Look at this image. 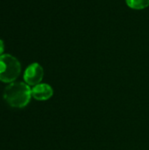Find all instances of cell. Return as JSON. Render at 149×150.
Returning <instances> with one entry per match:
<instances>
[{
  "instance_id": "cell-5",
  "label": "cell",
  "mask_w": 149,
  "mask_h": 150,
  "mask_svg": "<svg viewBox=\"0 0 149 150\" xmlns=\"http://www.w3.org/2000/svg\"><path fill=\"white\" fill-rule=\"evenodd\" d=\"M126 3L133 10H143L149 6V0H126Z\"/></svg>"
},
{
  "instance_id": "cell-6",
  "label": "cell",
  "mask_w": 149,
  "mask_h": 150,
  "mask_svg": "<svg viewBox=\"0 0 149 150\" xmlns=\"http://www.w3.org/2000/svg\"><path fill=\"white\" fill-rule=\"evenodd\" d=\"M4 50V41L0 39V56L3 54Z\"/></svg>"
},
{
  "instance_id": "cell-2",
  "label": "cell",
  "mask_w": 149,
  "mask_h": 150,
  "mask_svg": "<svg viewBox=\"0 0 149 150\" xmlns=\"http://www.w3.org/2000/svg\"><path fill=\"white\" fill-rule=\"evenodd\" d=\"M21 71L20 62L14 56L4 54L0 56V81L3 83H12Z\"/></svg>"
},
{
  "instance_id": "cell-1",
  "label": "cell",
  "mask_w": 149,
  "mask_h": 150,
  "mask_svg": "<svg viewBox=\"0 0 149 150\" xmlns=\"http://www.w3.org/2000/svg\"><path fill=\"white\" fill-rule=\"evenodd\" d=\"M4 99L11 107L23 108L32 98V89L25 83H11L4 91Z\"/></svg>"
},
{
  "instance_id": "cell-4",
  "label": "cell",
  "mask_w": 149,
  "mask_h": 150,
  "mask_svg": "<svg viewBox=\"0 0 149 150\" xmlns=\"http://www.w3.org/2000/svg\"><path fill=\"white\" fill-rule=\"evenodd\" d=\"M54 94L52 87L47 83H39L32 89V97L39 101L49 99Z\"/></svg>"
},
{
  "instance_id": "cell-3",
  "label": "cell",
  "mask_w": 149,
  "mask_h": 150,
  "mask_svg": "<svg viewBox=\"0 0 149 150\" xmlns=\"http://www.w3.org/2000/svg\"><path fill=\"white\" fill-rule=\"evenodd\" d=\"M44 76L43 68L37 62L30 64L24 72V80L29 86H35L42 81Z\"/></svg>"
}]
</instances>
